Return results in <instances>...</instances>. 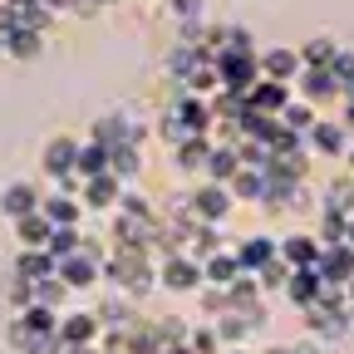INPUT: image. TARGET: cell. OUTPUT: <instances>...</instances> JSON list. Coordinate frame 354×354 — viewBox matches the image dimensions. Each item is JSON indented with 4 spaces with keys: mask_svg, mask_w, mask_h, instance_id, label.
Returning a JSON list of instances; mask_svg holds the SVG:
<instances>
[{
    "mask_svg": "<svg viewBox=\"0 0 354 354\" xmlns=\"http://www.w3.org/2000/svg\"><path fill=\"white\" fill-rule=\"evenodd\" d=\"M158 286L172 290V295H187V290H202V261L197 256H183V251H167L158 256Z\"/></svg>",
    "mask_w": 354,
    "mask_h": 354,
    "instance_id": "1",
    "label": "cell"
},
{
    "mask_svg": "<svg viewBox=\"0 0 354 354\" xmlns=\"http://www.w3.org/2000/svg\"><path fill=\"white\" fill-rule=\"evenodd\" d=\"M187 207H192V216L197 221H207V227H221V221L232 216V207H236V197H232V187L227 183H202L192 187V197H187Z\"/></svg>",
    "mask_w": 354,
    "mask_h": 354,
    "instance_id": "2",
    "label": "cell"
},
{
    "mask_svg": "<svg viewBox=\"0 0 354 354\" xmlns=\"http://www.w3.org/2000/svg\"><path fill=\"white\" fill-rule=\"evenodd\" d=\"M79 202H84V212L88 216H104V212H118V202H123V183L118 177H84V187H79Z\"/></svg>",
    "mask_w": 354,
    "mask_h": 354,
    "instance_id": "3",
    "label": "cell"
},
{
    "mask_svg": "<svg viewBox=\"0 0 354 354\" xmlns=\"http://www.w3.org/2000/svg\"><path fill=\"white\" fill-rule=\"evenodd\" d=\"M99 335H104V325H99L94 310H64V315H59V339L69 349H94Z\"/></svg>",
    "mask_w": 354,
    "mask_h": 354,
    "instance_id": "4",
    "label": "cell"
},
{
    "mask_svg": "<svg viewBox=\"0 0 354 354\" xmlns=\"http://www.w3.org/2000/svg\"><path fill=\"white\" fill-rule=\"evenodd\" d=\"M74 162H79V138H69V133H55L50 143H44V153H39V167H44V177H74Z\"/></svg>",
    "mask_w": 354,
    "mask_h": 354,
    "instance_id": "5",
    "label": "cell"
},
{
    "mask_svg": "<svg viewBox=\"0 0 354 354\" xmlns=\"http://www.w3.org/2000/svg\"><path fill=\"white\" fill-rule=\"evenodd\" d=\"M39 197H44V192L30 183V177H15V183L0 187V216H6V221H20V216L39 212Z\"/></svg>",
    "mask_w": 354,
    "mask_h": 354,
    "instance_id": "6",
    "label": "cell"
},
{
    "mask_svg": "<svg viewBox=\"0 0 354 354\" xmlns=\"http://www.w3.org/2000/svg\"><path fill=\"white\" fill-rule=\"evenodd\" d=\"M261 59V79H276V84H290L295 88V79H300V50H286V44H271V50H261L256 55Z\"/></svg>",
    "mask_w": 354,
    "mask_h": 354,
    "instance_id": "7",
    "label": "cell"
},
{
    "mask_svg": "<svg viewBox=\"0 0 354 354\" xmlns=\"http://www.w3.org/2000/svg\"><path fill=\"white\" fill-rule=\"evenodd\" d=\"M349 143H354V138L344 133V123H330V118H315V128L305 133V148L320 153V158H344Z\"/></svg>",
    "mask_w": 354,
    "mask_h": 354,
    "instance_id": "8",
    "label": "cell"
},
{
    "mask_svg": "<svg viewBox=\"0 0 354 354\" xmlns=\"http://www.w3.org/2000/svg\"><path fill=\"white\" fill-rule=\"evenodd\" d=\"M290 99H295V94H290V84H276V79H256V84L246 88L251 113H266V118H281V109H286Z\"/></svg>",
    "mask_w": 354,
    "mask_h": 354,
    "instance_id": "9",
    "label": "cell"
},
{
    "mask_svg": "<svg viewBox=\"0 0 354 354\" xmlns=\"http://www.w3.org/2000/svg\"><path fill=\"white\" fill-rule=\"evenodd\" d=\"M39 212L50 216V227H79V221L88 216L84 202H79L74 192H59V187H50V192L39 197Z\"/></svg>",
    "mask_w": 354,
    "mask_h": 354,
    "instance_id": "10",
    "label": "cell"
},
{
    "mask_svg": "<svg viewBox=\"0 0 354 354\" xmlns=\"http://www.w3.org/2000/svg\"><path fill=\"white\" fill-rule=\"evenodd\" d=\"M325 290H330V286L320 281L315 266H305V271H290V276H286V295H290L295 310H310L315 300H325Z\"/></svg>",
    "mask_w": 354,
    "mask_h": 354,
    "instance_id": "11",
    "label": "cell"
},
{
    "mask_svg": "<svg viewBox=\"0 0 354 354\" xmlns=\"http://www.w3.org/2000/svg\"><path fill=\"white\" fill-rule=\"evenodd\" d=\"M281 256V241L276 236H246L241 246H236V261H241V271H251V276H261L266 266H271Z\"/></svg>",
    "mask_w": 354,
    "mask_h": 354,
    "instance_id": "12",
    "label": "cell"
},
{
    "mask_svg": "<svg viewBox=\"0 0 354 354\" xmlns=\"http://www.w3.org/2000/svg\"><path fill=\"white\" fill-rule=\"evenodd\" d=\"M236 276H241V261H236V251H227V246H216V251L202 261V281H207L212 290H227Z\"/></svg>",
    "mask_w": 354,
    "mask_h": 354,
    "instance_id": "13",
    "label": "cell"
},
{
    "mask_svg": "<svg viewBox=\"0 0 354 354\" xmlns=\"http://www.w3.org/2000/svg\"><path fill=\"white\" fill-rule=\"evenodd\" d=\"M281 261L290 266V271H305V266H315V261H320V236H305V232L281 236Z\"/></svg>",
    "mask_w": 354,
    "mask_h": 354,
    "instance_id": "14",
    "label": "cell"
},
{
    "mask_svg": "<svg viewBox=\"0 0 354 354\" xmlns=\"http://www.w3.org/2000/svg\"><path fill=\"white\" fill-rule=\"evenodd\" d=\"M50 276H59V261L50 251H20L15 256V281L35 286V281H50Z\"/></svg>",
    "mask_w": 354,
    "mask_h": 354,
    "instance_id": "15",
    "label": "cell"
},
{
    "mask_svg": "<svg viewBox=\"0 0 354 354\" xmlns=\"http://www.w3.org/2000/svg\"><path fill=\"white\" fill-rule=\"evenodd\" d=\"M10 227H15L20 251H44V246H50V232H55L44 212H30V216H20V221H10Z\"/></svg>",
    "mask_w": 354,
    "mask_h": 354,
    "instance_id": "16",
    "label": "cell"
},
{
    "mask_svg": "<svg viewBox=\"0 0 354 354\" xmlns=\"http://www.w3.org/2000/svg\"><path fill=\"white\" fill-rule=\"evenodd\" d=\"M295 84L305 88V104H325V99L344 94V84H339L330 69H300V79H295Z\"/></svg>",
    "mask_w": 354,
    "mask_h": 354,
    "instance_id": "17",
    "label": "cell"
},
{
    "mask_svg": "<svg viewBox=\"0 0 354 354\" xmlns=\"http://www.w3.org/2000/svg\"><path fill=\"white\" fill-rule=\"evenodd\" d=\"M79 177H104L109 172V148L94 143V138H79V162H74Z\"/></svg>",
    "mask_w": 354,
    "mask_h": 354,
    "instance_id": "18",
    "label": "cell"
},
{
    "mask_svg": "<svg viewBox=\"0 0 354 354\" xmlns=\"http://www.w3.org/2000/svg\"><path fill=\"white\" fill-rule=\"evenodd\" d=\"M281 128H286V133H295V138H305V133L315 128V104H305V99H290V104L281 109Z\"/></svg>",
    "mask_w": 354,
    "mask_h": 354,
    "instance_id": "19",
    "label": "cell"
},
{
    "mask_svg": "<svg viewBox=\"0 0 354 354\" xmlns=\"http://www.w3.org/2000/svg\"><path fill=\"white\" fill-rule=\"evenodd\" d=\"M335 55H339V44H335V39H310L305 50H300V64H305V69H330Z\"/></svg>",
    "mask_w": 354,
    "mask_h": 354,
    "instance_id": "20",
    "label": "cell"
},
{
    "mask_svg": "<svg viewBox=\"0 0 354 354\" xmlns=\"http://www.w3.org/2000/svg\"><path fill=\"white\" fill-rule=\"evenodd\" d=\"M187 344H192V354H221L227 344H221V335H216V325H197L192 335H187Z\"/></svg>",
    "mask_w": 354,
    "mask_h": 354,
    "instance_id": "21",
    "label": "cell"
},
{
    "mask_svg": "<svg viewBox=\"0 0 354 354\" xmlns=\"http://www.w3.org/2000/svg\"><path fill=\"white\" fill-rule=\"evenodd\" d=\"M167 10H172V20H183V25H202L207 0H167Z\"/></svg>",
    "mask_w": 354,
    "mask_h": 354,
    "instance_id": "22",
    "label": "cell"
},
{
    "mask_svg": "<svg viewBox=\"0 0 354 354\" xmlns=\"http://www.w3.org/2000/svg\"><path fill=\"white\" fill-rule=\"evenodd\" d=\"M6 6H15V10H30V6H39V0H6Z\"/></svg>",
    "mask_w": 354,
    "mask_h": 354,
    "instance_id": "23",
    "label": "cell"
},
{
    "mask_svg": "<svg viewBox=\"0 0 354 354\" xmlns=\"http://www.w3.org/2000/svg\"><path fill=\"white\" fill-rule=\"evenodd\" d=\"M221 354H251V349H236V344H227V349H221Z\"/></svg>",
    "mask_w": 354,
    "mask_h": 354,
    "instance_id": "24",
    "label": "cell"
},
{
    "mask_svg": "<svg viewBox=\"0 0 354 354\" xmlns=\"http://www.w3.org/2000/svg\"><path fill=\"white\" fill-rule=\"evenodd\" d=\"M94 6H113V0H94Z\"/></svg>",
    "mask_w": 354,
    "mask_h": 354,
    "instance_id": "25",
    "label": "cell"
}]
</instances>
